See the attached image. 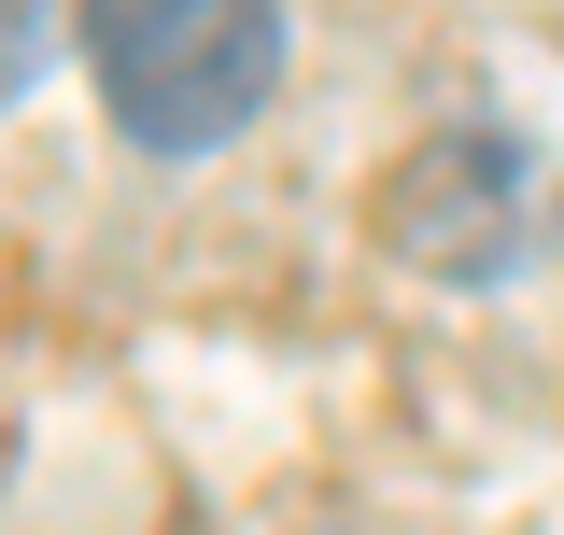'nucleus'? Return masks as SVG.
<instances>
[{"label": "nucleus", "mask_w": 564, "mask_h": 535, "mask_svg": "<svg viewBox=\"0 0 564 535\" xmlns=\"http://www.w3.org/2000/svg\"><path fill=\"white\" fill-rule=\"evenodd\" d=\"M99 99L141 155H212L282 85V0H99Z\"/></svg>", "instance_id": "f257e3e1"}, {"label": "nucleus", "mask_w": 564, "mask_h": 535, "mask_svg": "<svg viewBox=\"0 0 564 535\" xmlns=\"http://www.w3.org/2000/svg\"><path fill=\"white\" fill-rule=\"evenodd\" d=\"M381 211H395V240L423 268H508L522 254V155L508 141H437Z\"/></svg>", "instance_id": "f03ea898"}, {"label": "nucleus", "mask_w": 564, "mask_h": 535, "mask_svg": "<svg viewBox=\"0 0 564 535\" xmlns=\"http://www.w3.org/2000/svg\"><path fill=\"white\" fill-rule=\"evenodd\" d=\"M43 57H57V0H0V99H14Z\"/></svg>", "instance_id": "7ed1b4c3"}]
</instances>
